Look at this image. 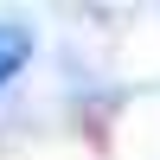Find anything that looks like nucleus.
Segmentation results:
<instances>
[{
    "mask_svg": "<svg viewBox=\"0 0 160 160\" xmlns=\"http://www.w3.org/2000/svg\"><path fill=\"white\" fill-rule=\"evenodd\" d=\"M26 58H32V26H19V19H0V90H7L13 77L26 71Z\"/></svg>",
    "mask_w": 160,
    "mask_h": 160,
    "instance_id": "f257e3e1",
    "label": "nucleus"
}]
</instances>
